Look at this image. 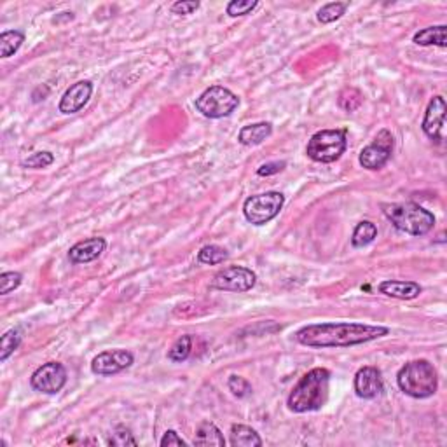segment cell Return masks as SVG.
I'll list each match as a JSON object with an SVG mask.
<instances>
[{
    "instance_id": "1",
    "label": "cell",
    "mask_w": 447,
    "mask_h": 447,
    "mask_svg": "<svg viewBox=\"0 0 447 447\" xmlns=\"http://www.w3.org/2000/svg\"><path fill=\"white\" fill-rule=\"evenodd\" d=\"M390 329L357 322L313 323L295 332V341L308 348H348L388 336Z\"/></svg>"
},
{
    "instance_id": "2",
    "label": "cell",
    "mask_w": 447,
    "mask_h": 447,
    "mask_svg": "<svg viewBox=\"0 0 447 447\" xmlns=\"http://www.w3.org/2000/svg\"><path fill=\"white\" fill-rule=\"evenodd\" d=\"M329 381L330 372L327 369H311L308 374L302 376L301 381L288 395V409L299 414L322 409L329 397Z\"/></svg>"
},
{
    "instance_id": "3",
    "label": "cell",
    "mask_w": 447,
    "mask_h": 447,
    "mask_svg": "<svg viewBox=\"0 0 447 447\" xmlns=\"http://www.w3.org/2000/svg\"><path fill=\"white\" fill-rule=\"evenodd\" d=\"M399 388L413 399H428L439 388L437 371L428 360H413L404 365L397 374Z\"/></svg>"
},
{
    "instance_id": "4",
    "label": "cell",
    "mask_w": 447,
    "mask_h": 447,
    "mask_svg": "<svg viewBox=\"0 0 447 447\" xmlns=\"http://www.w3.org/2000/svg\"><path fill=\"white\" fill-rule=\"evenodd\" d=\"M383 213L399 231L411 236H425L434 229L435 215L416 203L383 205Z\"/></svg>"
},
{
    "instance_id": "5",
    "label": "cell",
    "mask_w": 447,
    "mask_h": 447,
    "mask_svg": "<svg viewBox=\"0 0 447 447\" xmlns=\"http://www.w3.org/2000/svg\"><path fill=\"white\" fill-rule=\"evenodd\" d=\"M346 150V133L341 129H322L315 133L306 147V154L315 163H334Z\"/></svg>"
},
{
    "instance_id": "6",
    "label": "cell",
    "mask_w": 447,
    "mask_h": 447,
    "mask_svg": "<svg viewBox=\"0 0 447 447\" xmlns=\"http://www.w3.org/2000/svg\"><path fill=\"white\" fill-rule=\"evenodd\" d=\"M239 98L224 86H212L196 98V108L205 118L222 119L238 108Z\"/></svg>"
},
{
    "instance_id": "7",
    "label": "cell",
    "mask_w": 447,
    "mask_h": 447,
    "mask_svg": "<svg viewBox=\"0 0 447 447\" xmlns=\"http://www.w3.org/2000/svg\"><path fill=\"white\" fill-rule=\"evenodd\" d=\"M283 203L285 196L276 191L250 196L243 203V213H245V219L250 224L264 225L271 222L280 213V210L283 208Z\"/></svg>"
},
{
    "instance_id": "8",
    "label": "cell",
    "mask_w": 447,
    "mask_h": 447,
    "mask_svg": "<svg viewBox=\"0 0 447 447\" xmlns=\"http://www.w3.org/2000/svg\"><path fill=\"white\" fill-rule=\"evenodd\" d=\"M393 146H395V142H393L392 133H390L388 129H381V132L376 135L374 142L369 143L367 147H364L358 161H360V164L365 170H381V168H385V164L388 163L390 157H392Z\"/></svg>"
},
{
    "instance_id": "9",
    "label": "cell",
    "mask_w": 447,
    "mask_h": 447,
    "mask_svg": "<svg viewBox=\"0 0 447 447\" xmlns=\"http://www.w3.org/2000/svg\"><path fill=\"white\" fill-rule=\"evenodd\" d=\"M255 281V273L248 267L229 266L213 276L212 287L225 292H248L252 290Z\"/></svg>"
},
{
    "instance_id": "10",
    "label": "cell",
    "mask_w": 447,
    "mask_h": 447,
    "mask_svg": "<svg viewBox=\"0 0 447 447\" xmlns=\"http://www.w3.org/2000/svg\"><path fill=\"white\" fill-rule=\"evenodd\" d=\"M66 383V369L58 362H48L41 365L37 371L31 374L30 385L37 392L45 393V395H55L65 386Z\"/></svg>"
},
{
    "instance_id": "11",
    "label": "cell",
    "mask_w": 447,
    "mask_h": 447,
    "mask_svg": "<svg viewBox=\"0 0 447 447\" xmlns=\"http://www.w3.org/2000/svg\"><path fill=\"white\" fill-rule=\"evenodd\" d=\"M135 362L133 353L126 350H111L97 355L91 362V371L98 376H112L129 369Z\"/></svg>"
},
{
    "instance_id": "12",
    "label": "cell",
    "mask_w": 447,
    "mask_h": 447,
    "mask_svg": "<svg viewBox=\"0 0 447 447\" xmlns=\"http://www.w3.org/2000/svg\"><path fill=\"white\" fill-rule=\"evenodd\" d=\"M446 100L444 97H434L428 104L427 112H425V119H423V132L427 133L428 139H432L434 142L441 143L444 140V135H442V129H444V122H446Z\"/></svg>"
},
{
    "instance_id": "13",
    "label": "cell",
    "mask_w": 447,
    "mask_h": 447,
    "mask_svg": "<svg viewBox=\"0 0 447 447\" xmlns=\"http://www.w3.org/2000/svg\"><path fill=\"white\" fill-rule=\"evenodd\" d=\"M383 392V379L381 372L376 367H362L355 374V393L360 399L372 400L381 395Z\"/></svg>"
},
{
    "instance_id": "14",
    "label": "cell",
    "mask_w": 447,
    "mask_h": 447,
    "mask_svg": "<svg viewBox=\"0 0 447 447\" xmlns=\"http://www.w3.org/2000/svg\"><path fill=\"white\" fill-rule=\"evenodd\" d=\"M91 93H93V84L90 80H79V83L72 84L65 91L62 100H59V112H63V114H76V112H79L87 104V100L91 98Z\"/></svg>"
},
{
    "instance_id": "15",
    "label": "cell",
    "mask_w": 447,
    "mask_h": 447,
    "mask_svg": "<svg viewBox=\"0 0 447 447\" xmlns=\"http://www.w3.org/2000/svg\"><path fill=\"white\" fill-rule=\"evenodd\" d=\"M107 241L104 238H87L83 241L76 243L72 248L69 250V259L73 264H86L91 260L98 259L101 253L105 252Z\"/></svg>"
},
{
    "instance_id": "16",
    "label": "cell",
    "mask_w": 447,
    "mask_h": 447,
    "mask_svg": "<svg viewBox=\"0 0 447 447\" xmlns=\"http://www.w3.org/2000/svg\"><path fill=\"white\" fill-rule=\"evenodd\" d=\"M379 292L388 295V297L409 301V299H416L418 295L423 292V288H421V285L416 283V281L386 280L379 285Z\"/></svg>"
},
{
    "instance_id": "17",
    "label": "cell",
    "mask_w": 447,
    "mask_h": 447,
    "mask_svg": "<svg viewBox=\"0 0 447 447\" xmlns=\"http://www.w3.org/2000/svg\"><path fill=\"white\" fill-rule=\"evenodd\" d=\"M271 133H273V125L271 122H255V125H248L241 128L238 140L241 146L246 147L259 146L267 136H271Z\"/></svg>"
},
{
    "instance_id": "18",
    "label": "cell",
    "mask_w": 447,
    "mask_h": 447,
    "mask_svg": "<svg viewBox=\"0 0 447 447\" xmlns=\"http://www.w3.org/2000/svg\"><path fill=\"white\" fill-rule=\"evenodd\" d=\"M194 446H217L224 447L225 439L222 432L212 423V421H203L198 428H196L194 435Z\"/></svg>"
},
{
    "instance_id": "19",
    "label": "cell",
    "mask_w": 447,
    "mask_h": 447,
    "mask_svg": "<svg viewBox=\"0 0 447 447\" xmlns=\"http://www.w3.org/2000/svg\"><path fill=\"white\" fill-rule=\"evenodd\" d=\"M231 446L234 447H260L262 439L259 437L253 428L246 425H232L231 428Z\"/></svg>"
},
{
    "instance_id": "20",
    "label": "cell",
    "mask_w": 447,
    "mask_h": 447,
    "mask_svg": "<svg viewBox=\"0 0 447 447\" xmlns=\"http://www.w3.org/2000/svg\"><path fill=\"white\" fill-rule=\"evenodd\" d=\"M446 24H437V27H428L425 30H420L414 34L413 41L418 45H439V48H446Z\"/></svg>"
},
{
    "instance_id": "21",
    "label": "cell",
    "mask_w": 447,
    "mask_h": 447,
    "mask_svg": "<svg viewBox=\"0 0 447 447\" xmlns=\"http://www.w3.org/2000/svg\"><path fill=\"white\" fill-rule=\"evenodd\" d=\"M24 42V34L20 30H7L2 31L0 35V48H2V58H9L13 56L21 44Z\"/></svg>"
},
{
    "instance_id": "22",
    "label": "cell",
    "mask_w": 447,
    "mask_h": 447,
    "mask_svg": "<svg viewBox=\"0 0 447 447\" xmlns=\"http://www.w3.org/2000/svg\"><path fill=\"white\" fill-rule=\"evenodd\" d=\"M376 236H378V227H376V224L364 220V222H360L355 227L353 236H351V245L360 248V246H365L369 245V243L374 241Z\"/></svg>"
},
{
    "instance_id": "23",
    "label": "cell",
    "mask_w": 447,
    "mask_h": 447,
    "mask_svg": "<svg viewBox=\"0 0 447 447\" xmlns=\"http://www.w3.org/2000/svg\"><path fill=\"white\" fill-rule=\"evenodd\" d=\"M229 259L227 250L222 248L219 245H206L199 250L198 260L201 264H210V266H215V264H222L224 260Z\"/></svg>"
},
{
    "instance_id": "24",
    "label": "cell",
    "mask_w": 447,
    "mask_h": 447,
    "mask_svg": "<svg viewBox=\"0 0 447 447\" xmlns=\"http://www.w3.org/2000/svg\"><path fill=\"white\" fill-rule=\"evenodd\" d=\"M20 343H21L20 330H14V329L7 330V332L2 336V339H0V360L6 362L7 358H9L10 355L17 350Z\"/></svg>"
},
{
    "instance_id": "25",
    "label": "cell",
    "mask_w": 447,
    "mask_h": 447,
    "mask_svg": "<svg viewBox=\"0 0 447 447\" xmlns=\"http://www.w3.org/2000/svg\"><path fill=\"white\" fill-rule=\"evenodd\" d=\"M346 7L348 3L344 2H330L318 10L316 17H318L320 23H334V21H337L344 13H346Z\"/></svg>"
},
{
    "instance_id": "26",
    "label": "cell",
    "mask_w": 447,
    "mask_h": 447,
    "mask_svg": "<svg viewBox=\"0 0 447 447\" xmlns=\"http://www.w3.org/2000/svg\"><path fill=\"white\" fill-rule=\"evenodd\" d=\"M191 350H192V337L182 336L180 339L175 341L171 350L168 351V358L173 362H185L189 358V355H191Z\"/></svg>"
},
{
    "instance_id": "27",
    "label": "cell",
    "mask_w": 447,
    "mask_h": 447,
    "mask_svg": "<svg viewBox=\"0 0 447 447\" xmlns=\"http://www.w3.org/2000/svg\"><path fill=\"white\" fill-rule=\"evenodd\" d=\"M23 281V274L17 273V271H6V273L0 274V294L7 295L17 288Z\"/></svg>"
},
{
    "instance_id": "28",
    "label": "cell",
    "mask_w": 447,
    "mask_h": 447,
    "mask_svg": "<svg viewBox=\"0 0 447 447\" xmlns=\"http://www.w3.org/2000/svg\"><path fill=\"white\" fill-rule=\"evenodd\" d=\"M55 163V156H52L51 152H48V150H42V152H35L31 154L28 159H24L23 163V168H34V170H38V168H48L49 164Z\"/></svg>"
},
{
    "instance_id": "29",
    "label": "cell",
    "mask_w": 447,
    "mask_h": 447,
    "mask_svg": "<svg viewBox=\"0 0 447 447\" xmlns=\"http://www.w3.org/2000/svg\"><path fill=\"white\" fill-rule=\"evenodd\" d=\"M257 3H259L257 0H232L227 6V14L231 17L246 16V14L255 9Z\"/></svg>"
},
{
    "instance_id": "30",
    "label": "cell",
    "mask_w": 447,
    "mask_h": 447,
    "mask_svg": "<svg viewBox=\"0 0 447 447\" xmlns=\"http://www.w3.org/2000/svg\"><path fill=\"white\" fill-rule=\"evenodd\" d=\"M227 386L232 392V395L238 397V399H245V397H248L252 393V385L245 378H241V376H231L227 381Z\"/></svg>"
},
{
    "instance_id": "31",
    "label": "cell",
    "mask_w": 447,
    "mask_h": 447,
    "mask_svg": "<svg viewBox=\"0 0 447 447\" xmlns=\"http://www.w3.org/2000/svg\"><path fill=\"white\" fill-rule=\"evenodd\" d=\"M108 446L115 447H126V446H136L135 437H133L132 432L126 427H118L112 434V437L108 439Z\"/></svg>"
},
{
    "instance_id": "32",
    "label": "cell",
    "mask_w": 447,
    "mask_h": 447,
    "mask_svg": "<svg viewBox=\"0 0 447 447\" xmlns=\"http://www.w3.org/2000/svg\"><path fill=\"white\" fill-rule=\"evenodd\" d=\"M199 9V2L196 0H180V2H175L171 6V10L175 14H192L194 10Z\"/></svg>"
},
{
    "instance_id": "33",
    "label": "cell",
    "mask_w": 447,
    "mask_h": 447,
    "mask_svg": "<svg viewBox=\"0 0 447 447\" xmlns=\"http://www.w3.org/2000/svg\"><path fill=\"white\" fill-rule=\"evenodd\" d=\"M285 166H287V163H285V161H273V163L262 164V166L257 170V175H259V177H269V175L280 173V171L283 170Z\"/></svg>"
},
{
    "instance_id": "34",
    "label": "cell",
    "mask_w": 447,
    "mask_h": 447,
    "mask_svg": "<svg viewBox=\"0 0 447 447\" xmlns=\"http://www.w3.org/2000/svg\"><path fill=\"white\" fill-rule=\"evenodd\" d=\"M163 447H170V446H185V441L182 437H178V434L175 430H168L166 434L163 435V439H161L159 442Z\"/></svg>"
}]
</instances>
